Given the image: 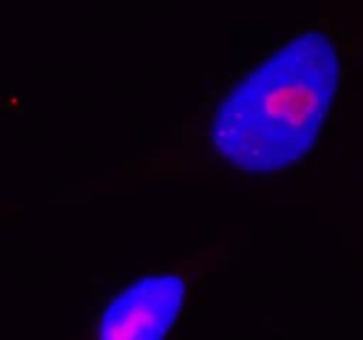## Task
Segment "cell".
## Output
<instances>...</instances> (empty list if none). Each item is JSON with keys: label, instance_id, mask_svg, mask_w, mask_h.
I'll list each match as a JSON object with an SVG mask.
<instances>
[{"label": "cell", "instance_id": "2", "mask_svg": "<svg viewBox=\"0 0 363 340\" xmlns=\"http://www.w3.org/2000/svg\"><path fill=\"white\" fill-rule=\"evenodd\" d=\"M184 301L179 275H151L130 283L103 310L96 340H163Z\"/></svg>", "mask_w": 363, "mask_h": 340}, {"label": "cell", "instance_id": "1", "mask_svg": "<svg viewBox=\"0 0 363 340\" xmlns=\"http://www.w3.org/2000/svg\"><path fill=\"white\" fill-rule=\"evenodd\" d=\"M340 78V57L323 32H307L277 50L218 105L211 140L243 172L287 169L318 142Z\"/></svg>", "mask_w": 363, "mask_h": 340}]
</instances>
